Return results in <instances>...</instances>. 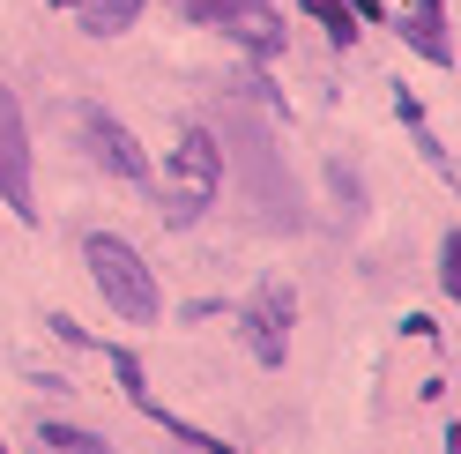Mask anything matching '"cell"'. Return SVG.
I'll return each mask as SVG.
<instances>
[{
	"label": "cell",
	"instance_id": "1",
	"mask_svg": "<svg viewBox=\"0 0 461 454\" xmlns=\"http://www.w3.org/2000/svg\"><path fill=\"white\" fill-rule=\"evenodd\" d=\"M90 276H97V291H104V305L120 321H157L164 313V298H157V276H149V261L127 246V239H90Z\"/></svg>",
	"mask_w": 461,
	"mask_h": 454
},
{
	"label": "cell",
	"instance_id": "2",
	"mask_svg": "<svg viewBox=\"0 0 461 454\" xmlns=\"http://www.w3.org/2000/svg\"><path fill=\"white\" fill-rule=\"evenodd\" d=\"M216 186H223L216 141H209V134H186L179 150H171V223H194L201 209L216 202Z\"/></svg>",
	"mask_w": 461,
	"mask_h": 454
},
{
	"label": "cell",
	"instance_id": "3",
	"mask_svg": "<svg viewBox=\"0 0 461 454\" xmlns=\"http://www.w3.org/2000/svg\"><path fill=\"white\" fill-rule=\"evenodd\" d=\"M0 202L23 223L38 216V202H31V134H23V104L8 90H0Z\"/></svg>",
	"mask_w": 461,
	"mask_h": 454
},
{
	"label": "cell",
	"instance_id": "4",
	"mask_svg": "<svg viewBox=\"0 0 461 454\" xmlns=\"http://www.w3.org/2000/svg\"><path fill=\"white\" fill-rule=\"evenodd\" d=\"M82 134H90V157L104 164L112 179H149V157L134 150V134H127L120 120H97V112H90V120H82Z\"/></svg>",
	"mask_w": 461,
	"mask_h": 454
},
{
	"label": "cell",
	"instance_id": "5",
	"mask_svg": "<svg viewBox=\"0 0 461 454\" xmlns=\"http://www.w3.org/2000/svg\"><path fill=\"white\" fill-rule=\"evenodd\" d=\"M283 328H291V291H261V305H253V350L268 365L283 358Z\"/></svg>",
	"mask_w": 461,
	"mask_h": 454
},
{
	"label": "cell",
	"instance_id": "6",
	"mask_svg": "<svg viewBox=\"0 0 461 454\" xmlns=\"http://www.w3.org/2000/svg\"><path fill=\"white\" fill-rule=\"evenodd\" d=\"M439 15H447L439 0H417V8H410V23H402V31H410V45L424 52V60H439V68H447V60H454V45H447V31H439Z\"/></svg>",
	"mask_w": 461,
	"mask_h": 454
},
{
	"label": "cell",
	"instance_id": "7",
	"mask_svg": "<svg viewBox=\"0 0 461 454\" xmlns=\"http://www.w3.org/2000/svg\"><path fill=\"white\" fill-rule=\"evenodd\" d=\"M134 15H141V0H82V31H97V38L127 31Z\"/></svg>",
	"mask_w": 461,
	"mask_h": 454
},
{
	"label": "cell",
	"instance_id": "8",
	"mask_svg": "<svg viewBox=\"0 0 461 454\" xmlns=\"http://www.w3.org/2000/svg\"><path fill=\"white\" fill-rule=\"evenodd\" d=\"M305 8L328 23V38H335V45H350V38H357V8H350V0H305Z\"/></svg>",
	"mask_w": 461,
	"mask_h": 454
},
{
	"label": "cell",
	"instance_id": "9",
	"mask_svg": "<svg viewBox=\"0 0 461 454\" xmlns=\"http://www.w3.org/2000/svg\"><path fill=\"white\" fill-rule=\"evenodd\" d=\"M45 447H52V454H104V440L75 432V424H45Z\"/></svg>",
	"mask_w": 461,
	"mask_h": 454
},
{
	"label": "cell",
	"instance_id": "10",
	"mask_svg": "<svg viewBox=\"0 0 461 454\" xmlns=\"http://www.w3.org/2000/svg\"><path fill=\"white\" fill-rule=\"evenodd\" d=\"M439 283L461 291V232H447V246H439Z\"/></svg>",
	"mask_w": 461,
	"mask_h": 454
},
{
	"label": "cell",
	"instance_id": "11",
	"mask_svg": "<svg viewBox=\"0 0 461 454\" xmlns=\"http://www.w3.org/2000/svg\"><path fill=\"white\" fill-rule=\"evenodd\" d=\"M350 8H357V23H365V15H380V0H350Z\"/></svg>",
	"mask_w": 461,
	"mask_h": 454
}]
</instances>
